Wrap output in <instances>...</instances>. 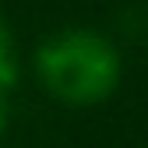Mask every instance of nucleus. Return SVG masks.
Returning <instances> with one entry per match:
<instances>
[{
    "instance_id": "obj_1",
    "label": "nucleus",
    "mask_w": 148,
    "mask_h": 148,
    "mask_svg": "<svg viewBox=\"0 0 148 148\" xmlns=\"http://www.w3.org/2000/svg\"><path fill=\"white\" fill-rule=\"evenodd\" d=\"M35 78L64 106H99L120 85V53L95 28H64L35 49Z\"/></svg>"
},
{
    "instance_id": "obj_2",
    "label": "nucleus",
    "mask_w": 148,
    "mask_h": 148,
    "mask_svg": "<svg viewBox=\"0 0 148 148\" xmlns=\"http://www.w3.org/2000/svg\"><path fill=\"white\" fill-rule=\"evenodd\" d=\"M0 85L14 88L18 85V49H14V35L0 14Z\"/></svg>"
},
{
    "instance_id": "obj_3",
    "label": "nucleus",
    "mask_w": 148,
    "mask_h": 148,
    "mask_svg": "<svg viewBox=\"0 0 148 148\" xmlns=\"http://www.w3.org/2000/svg\"><path fill=\"white\" fill-rule=\"evenodd\" d=\"M4 127H7V88L0 85V134H4Z\"/></svg>"
}]
</instances>
